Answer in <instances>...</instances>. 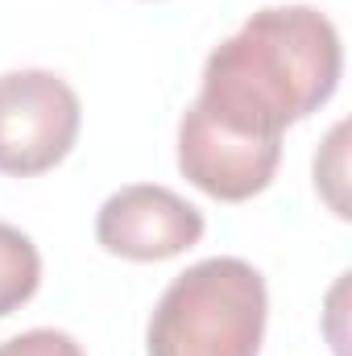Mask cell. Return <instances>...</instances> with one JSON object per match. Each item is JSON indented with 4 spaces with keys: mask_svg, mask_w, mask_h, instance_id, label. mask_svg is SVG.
Wrapping results in <instances>:
<instances>
[{
    "mask_svg": "<svg viewBox=\"0 0 352 356\" xmlns=\"http://www.w3.org/2000/svg\"><path fill=\"white\" fill-rule=\"evenodd\" d=\"M42 286V253L38 245L0 220V319L21 311Z\"/></svg>",
    "mask_w": 352,
    "mask_h": 356,
    "instance_id": "6",
    "label": "cell"
},
{
    "mask_svg": "<svg viewBox=\"0 0 352 356\" xmlns=\"http://www.w3.org/2000/svg\"><path fill=\"white\" fill-rule=\"evenodd\" d=\"M203 211L158 182H129L95 211V245L125 261H170L203 241Z\"/></svg>",
    "mask_w": 352,
    "mask_h": 356,
    "instance_id": "4",
    "label": "cell"
},
{
    "mask_svg": "<svg viewBox=\"0 0 352 356\" xmlns=\"http://www.w3.org/2000/svg\"><path fill=\"white\" fill-rule=\"evenodd\" d=\"M83 108L75 88L42 67L0 75V175L33 178L54 170L79 141Z\"/></svg>",
    "mask_w": 352,
    "mask_h": 356,
    "instance_id": "3",
    "label": "cell"
},
{
    "mask_svg": "<svg viewBox=\"0 0 352 356\" xmlns=\"http://www.w3.org/2000/svg\"><path fill=\"white\" fill-rule=\"evenodd\" d=\"M0 356H88L71 332L58 327H29L21 336H8L0 344Z\"/></svg>",
    "mask_w": 352,
    "mask_h": 356,
    "instance_id": "7",
    "label": "cell"
},
{
    "mask_svg": "<svg viewBox=\"0 0 352 356\" xmlns=\"http://www.w3.org/2000/svg\"><path fill=\"white\" fill-rule=\"evenodd\" d=\"M278 162L282 141H253L228 133L195 108H186L178 120V170L195 191L220 203H245L262 195L278 175Z\"/></svg>",
    "mask_w": 352,
    "mask_h": 356,
    "instance_id": "5",
    "label": "cell"
},
{
    "mask_svg": "<svg viewBox=\"0 0 352 356\" xmlns=\"http://www.w3.org/2000/svg\"><path fill=\"white\" fill-rule=\"evenodd\" d=\"M265 319L262 269L245 257H207L182 269L154 302L145 356H257Z\"/></svg>",
    "mask_w": 352,
    "mask_h": 356,
    "instance_id": "2",
    "label": "cell"
},
{
    "mask_svg": "<svg viewBox=\"0 0 352 356\" xmlns=\"http://www.w3.org/2000/svg\"><path fill=\"white\" fill-rule=\"evenodd\" d=\"M340 71L344 46L328 13L311 4H269L207 54L191 108L228 133L282 141L290 124L336 95Z\"/></svg>",
    "mask_w": 352,
    "mask_h": 356,
    "instance_id": "1",
    "label": "cell"
}]
</instances>
